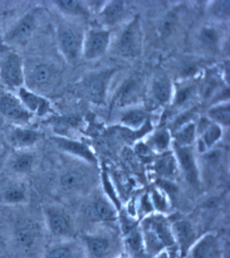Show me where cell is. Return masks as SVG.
Segmentation results:
<instances>
[{
	"instance_id": "6da1fadb",
	"label": "cell",
	"mask_w": 230,
	"mask_h": 258,
	"mask_svg": "<svg viewBox=\"0 0 230 258\" xmlns=\"http://www.w3.org/2000/svg\"><path fill=\"white\" fill-rule=\"evenodd\" d=\"M143 235L146 253L156 255L175 244L171 226L165 218L155 216L144 221Z\"/></svg>"
},
{
	"instance_id": "7a4b0ae2",
	"label": "cell",
	"mask_w": 230,
	"mask_h": 258,
	"mask_svg": "<svg viewBox=\"0 0 230 258\" xmlns=\"http://www.w3.org/2000/svg\"><path fill=\"white\" fill-rule=\"evenodd\" d=\"M47 230L59 240L70 239L72 234V220L70 214L61 206L49 204L43 208Z\"/></svg>"
},
{
	"instance_id": "3957f363",
	"label": "cell",
	"mask_w": 230,
	"mask_h": 258,
	"mask_svg": "<svg viewBox=\"0 0 230 258\" xmlns=\"http://www.w3.org/2000/svg\"><path fill=\"white\" fill-rule=\"evenodd\" d=\"M0 75L4 82L11 87H21L25 81L23 59L19 54L10 52L0 65Z\"/></svg>"
},
{
	"instance_id": "277c9868",
	"label": "cell",
	"mask_w": 230,
	"mask_h": 258,
	"mask_svg": "<svg viewBox=\"0 0 230 258\" xmlns=\"http://www.w3.org/2000/svg\"><path fill=\"white\" fill-rule=\"evenodd\" d=\"M41 258H88L81 242L61 239L47 248Z\"/></svg>"
},
{
	"instance_id": "5b68a950",
	"label": "cell",
	"mask_w": 230,
	"mask_h": 258,
	"mask_svg": "<svg viewBox=\"0 0 230 258\" xmlns=\"http://www.w3.org/2000/svg\"><path fill=\"white\" fill-rule=\"evenodd\" d=\"M38 227L35 222L28 219H20L14 228V239L18 247L29 251L36 245L39 236Z\"/></svg>"
},
{
	"instance_id": "8992f818",
	"label": "cell",
	"mask_w": 230,
	"mask_h": 258,
	"mask_svg": "<svg viewBox=\"0 0 230 258\" xmlns=\"http://www.w3.org/2000/svg\"><path fill=\"white\" fill-rule=\"evenodd\" d=\"M186 255L189 258H222L223 249L218 238L207 234L196 241Z\"/></svg>"
},
{
	"instance_id": "52a82bcc",
	"label": "cell",
	"mask_w": 230,
	"mask_h": 258,
	"mask_svg": "<svg viewBox=\"0 0 230 258\" xmlns=\"http://www.w3.org/2000/svg\"><path fill=\"white\" fill-rule=\"evenodd\" d=\"M0 113L16 122H29L32 114L25 108L19 99L11 95L0 96Z\"/></svg>"
},
{
	"instance_id": "ba28073f",
	"label": "cell",
	"mask_w": 230,
	"mask_h": 258,
	"mask_svg": "<svg viewBox=\"0 0 230 258\" xmlns=\"http://www.w3.org/2000/svg\"><path fill=\"white\" fill-rule=\"evenodd\" d=\"M57 41L61 53L70 61L76 60L79 53V39L74 30L61 25L57 31Z\"/></svg>"
},
{
	"instance_id": "9c48e42d",
	"label": "cell",
	"mask_w": 230,
	"mask_h": 258,
	"mask_svg": "<svg viewBox=\"0 0 230 258\" xmlns=\"http://www.w3.org/2000/svg\"><path fill=\"white\" fill-rule=\"evenodd\" d=\"M51 140L57 148L67 154L79 157L89 163H96L97 159L94 154L90 149L83 143L63 136L53 137Z\"/></svg>"
},
{
	"instance_id": "30bf717a",
	"label": "cell",
	"mask_w": 230,
	"mask_h": 258,
	"mask_svg": "<svg viewBox=\"0 0 230 258\" xmlns=\"http://www.w3.org/2000/svg\"><path fill=\"white\" fill-rule=\"evenodd\" d=\"M43 138V134L33 129L16 126L9 133L11 146L17 150H27L38 144Z\"/></svg>"
},
{
	"instance_id": "8fae6325",
	"label": "cell",
	"mask_w": 230,
	"mask_h": 258,
	"mask_svg": "<svg viewBox=\"0 0 230 258\" xmlns=\"http://www.w3.org/2000/svg\"><path fill=\"white\" fill-rule=\"evenodd\" d=\"M174 241L179 246L181 255H187L195 243L196 233L191 223L187 220H179L171 226Z\"/></svg>"
},
{
	"instance_id": "7c38bea8",
	"label": "cell",
	"mask_w": 230,
	"mask_h": 258,
	"mask_svg": "<svg viewBox=\"0 0 230 258\" xmlns=\"http://www.w3.org/2000/svg\"><path fill=\"white\" fill-rule=\"evenodd\" d=\"M29 194L24 182H13L4 186L0 191V201L5 205L22 206L27 203Z\"/></svg>"
},
{
	"instance_id": "4fadbf2b",
	"label": "cell",
	"mask_w": 230,
	"mask_h": 258,
	"mask_svg": "<svg viewBox=\"0 0 230 258\" xmlns=\"http://www.w3.org/2000/svg\"><path fill=\"white\" fill-rule=\"evenodd\" d=\"M19 97L22 104L31 114L43 116L50 110V103L47 99L25 87H20Z\"/></svg>"
},
{
	"instance_id": "5bb4252c",
	"label": "cell",
	"mask_w": 230,
	"mask_h": 258,
	"mask_svg": "<svg viewBox=\"0 0 230 258\" xmlns=\"http://www.w3.org/2000/svg\"><path fill=\"white\" fill-rule=\"evenodd\" d=\"M82 243L88 258H105L112 250V243L108 238L102 235L83 236Z\"/></svg>"
},
{
	"instance_id": "9a60e30c",
	"label": "cell",
	"mask_w": 230,
	"mask_h": 258,
	"mask_svg": "<svg viewBox=\"0 0 230 258\" xmlns=\"http://www.w3.org/2000/svg\"><path fill=\"white\" fill-rule=\"evenodd\" d=\"M178 163L186 180L195 185L199 182V171L193 153L188 146H178L176 150Z\"/></svg>"
},
{
	"instance_id": "2e32d148",
	"label": "cell",
	"mask_w": 230,
	"mask_h": 258,
	"mask_svg": "<svg viewBox=\"0 0 230 258\" xmlns=\"http://www.w3.org/2000/svg\"><path fill=\"white\" fill-rule=\"evenodd\" d=\"M86 182V174L79 168H68L63 170L57 178V184L61 190L64 192L79 190L85 185Z\"/></svg>"
},
{
	"instance_id": "e0dca14e",
	"label": "cell",
	"mask_w": 230,
	"mask_h": 258,
	"mask_svg": "<svg viewBox=\"0 0 230 258\" xmlns=\"http://www.w3.org/2000/svg\"><path fill=\"white\" fill-rule=\"evenodd\" d=\"M85 215L90 220L108 221L116 217V211L112 205L104 199H95L89 202L83 209Z\"/></svg>"
},
{
	"instance_id": "ac0fdd59",
	"label": "cell",
	"mask_w": 230,
	"mask_h": 258,
	"mask_svg": "<svg viewBox=\"0 0 230 258\" xmlns=\"http://www.w3.org/2000/svg\"><path fill=\"white\" fill-rule=\"evenodd\" d=\"M37 158L35 154L25 150L19 152L12 158L10 168L18 175H27L33 172L36 167Z\"/></svg>"
},
{
	"instance_id": "d6986e66",
	"label": "cell",
	"mask_w": 230,
	"mask_h": 258,
	"mask_svg": "<svg viewBox=\"0 0 230 258\" xmlns=\"http://www.w3.org/2000/svg\"><path fill=\"white\" fill-rule=\"evenodd\" d=\"M110 33L97 31L91 33L85 45V55L87 58L93 59L100 56L106 50Z\"/></svg>"
},
{
	"instance_id": "ffe728a7",
	"label": "cell",
	"mask_w": 230,
	"mask_h": 258,
	"mask_svg": "<svg viewBox=\"0 0 230 258\" xmlns=\"http://www.w3.org/2000/svg\"><path fill=\"white\" fill-rule=\"evenodd\" d=\"M36 26V21L34 16L28 14L24 16L17 25L14 27L8 34L7 39L9 41L22 42L31 36Z\"/></svg>"
},
{
	"instance_id": "44dd1931",
	"label": "cell",
	"mask_w": 230,
	"mask_h": 258,
	"mask_svg": "<svg viewBox=\"0 0 230 258\" xmlns=\"http://www.w3.org/2000/svg\"><path fill=\"white\" fill-rule=\"evenodd\" d=\"M139 36L137 24L134 22L122 33L119 41V48L121 52L126 55L133 53L138 44Z\"/></svg>"
},
{
	"instance_id": "7402d4cb",
	"label": "cell",
	"mask_w": 230,
	"mask_h": 258,
	"mask_svg": "<svg viewBox=\"0 0 230 258\" xmlns=\"http://www.w3.org/2000/svg\"><path fill=\"white\" fill-rule=\"evenodd\" d=\"M125 244L129 253L134 257H140L146 253L143 235L138 230L126 232Z\"/></svg>"
},
{
	"instance_id": "603a6c76",
	"label": "cell",
	"mask_w": 230,
	"mask_h": 258,
	"mask_svg": "<svg viewBox=\"0 0 230 258\" xmlns=\"http://www.w3.org/2000/svg\"><path fill=\"white\" fill-rule=\"evenodd\" d=\"M53 77V71L46 63H39L31 71L30 80L35 85H46L50 82Z\"/></svg>"
},
{
	"instance_id": "cb8c5ba5",
	"label": "cell",
	"mask_w": 230,
	"mask_h": 258,
	"mask_svg": "<svg viewBox=\"0 0 230 258\" xmlns=\"http://www.w3.org/2000/svg\"><path fill=\"white\" fill-rule=\"evenodd\" d=\"M175 160L172 157H166L158 160L155 165V169L161 175L170 177L175 174L176 164Z\"/></svg>"
},
{
	"instance_id": "d4e9b609",
	"label": "cell",
	"mask_w": 230,
	"mask_h": 258,
	"mask_svg": "<svg viewBox=\"0 0 230 258\" xmlns=\"http://www.w3.org/2000/svg\"><path fill=\"white\" fill-rule=\"evenodd\" d=\"M195 136V125L189 124L180 128L176 134V142L179 146H188L193 142Z\"/></svg>"
},
{
	"instance_id": "484cf974",
	"label": "cell",
	"mask_w": 230,
	"mask_h": 258,
	"mask_svg": "<svg viewBox=\"0 0 230 258\" xmlns=\"http://www.w3.org/2000/svg\"><path fill=\"white\" fill-rule=\"evenodd\" d=\"M104 79L100 75L92 77L87 84V91L91 96L93 97L102 95L104 91Z\"/></svg>"
},
{
	"instance_id": "4316f807",
	"label": "cell",
	"mask_w": 230,
	"mask_h": 258,
	"mask_svg": "<svg viewBox=\"0 0 230 258\" xmlns=\"http://www.w3.org/2000/svg\"><path fill=\"white\" fill-rule=\"evenodd\" d=\"M221 130L219 126L211 125L205 132L203 136V144L207 148L213 146L221 138Z\"/></svg>"
},
{
	"instance_id": "83f0119b",
	"label": "cell",
	"mask_w": 230,
	"mask_h": 258,
	"mask_svg": "<svg viewBox=\"0 0 230 258\" xmlns=\"http://www.w3.org/2000/svg\"><path fill=\"white\" fill-rule=\"evenodd\" d=\"M154 94L158 100L166 102L169 99L170 95V85L167 81L160 80L156 81L154 85Z\"/></svg>"
},
{
	"instance_id": "f1b7e54d",
	"label": "cell",
	"mask_w": 230,
	"mask_h": 258,
	"mask_svg": "<svg viewBox=\"0 0 230 258\" xmlns=\"http://www.w3.org/2000/svg\"><path fill=\"white\" fill-rule=\"evenodd\" d=\"M145 118V115L141 111H131L125 115L122 119V122L129 126L138 127L144 122Z\"/></svg>"
},
{
	"instance_id": "f546056e",
	"label": "cell",
	"mask_w": 230,
	"mask_h": 258,
	"mask_svg": "<svg viewBox=\"0 0 230 258\" xmlns=\"http://www.w3.org/2000/svg\"><path fill=\"white\" fill-rule=\"evenodd\" d=\"M136 83L134 81H130L123 87L119 94V103L120 105L126 104L133 98L136 92Z\"/></svg>"
},
{
	"instance_id": "4dcf8cb0",
	"label": "cell",
	"mask_w": 230,
	"mask_h": 258,
	"mask_svg": "<svg viewBox=\"0 0 230 258\" xmlns=\"http://www.w3.org/2000/svg\"><path fill=\"white\" fill-rule=\"evenodd\" d=\"M210 116L216 122L223 125H229L230 121V110L229 106L219 107L213 109L209 112Z\"/></svg>"
},
{
	"instance_id": "1f68e13d",
	"label": "cell",
	"mask_w": 230,
	"mask_h": 258,
	"mask_svg": "<svg viewBox=\"0 0 230 258\" xmlns=\"http://www.w3.org/2000/svg\"><path fill=\"white\" fill-rule=\"evenodd\" d=\"M124 11V3L121 1L114 2L108 5L104 11V16L108 21H114L120 17Z\"/></svg>"
},
{
	"instance_id": "d6a6232c",
	"label": "cell",
	"mask_w": 230,
	"mask_h": 258,
	"mask_svg": "<svg viewBox=\"0 0 230 258\" xmlns=\"http://www.w3.org/2000/svg\"><path fill=\"white\" fill-rule=\"evenodd\" d=\"M170 136L166 130L160 131L155 135L152 138V144L158 150H165L169 146Z\"/></svg>"
},
{
	"instance_id": "836d02e7",
	"label": "cell",
	"mask_w": 230,
	"mask_h": 258,
	"mask_svg": "<svg viewBox=\"0 0 230 258\" xmlns=\"http://www.w3.org/2000/svg\"><path fill=\"white\" fill-rule=\"evenodd\" d=\"M177 17L174 13H170L166 16L165 19L163 21L161 25V31L164 35H170L175 27Z\"/></svg>"
},
{
	"instance_id": "e575fe53",
	"label": "cell",
	"mask_w": 230,
	"mask_h": 258,
	"mask_svg": "<svg viewBox=\"0 0 230 258\" xmlns=\"http://www.w3.org/2000/svg\"><path fill=\"white\" fill-rule=\"evenodd\" d=\"M201 41L207 46H213L217 42V34L211 28H205L201 33Z\"/></svg>"
},
{
	"instance_id": "d590c367",
	"label": "cell",
	"mask_w": 230,
	"mask_h": 258,
	"mask_svg": "<svg viewBox=\"0 0 230 258\" xmlns=\"http://www.w3.org/2000/svg\"><path fill=\"white\" fill-rule=\"evenodd\" d=\"M54 3L61 11L65 13H74L79 11V4L74 0H59Z\"/></svg>"
},
{
	"instance_id": "8d00e7d4",
	"label": "cell",
	"mask_w": 230,
	"mask_h": 258,
	"mask_svg": "<svg viewBox=\"0 0 230 258\" xmlns=\"http://www.w3.org/2000/svg\"><path fill=\"white\" fill-rule=\"evenodd\" d=\"M230 2L229 0L218 1L214 6V14L217 17L224 18L229 15Z\"/></svg>"
},
{
	"instance_id": "74e56055",
	"label": "cell",
	"mask_w": 230,
	"mask_h": 258,
	"mask_svg": "<svg viewBox=\"0 0 230 258\" xmlns=\"http://www.w3.org/2000/svg\"><path fill=\"white\" fill-rule=\"evenodd\" d=\"M192 93V87H185L180 89L176 95V104L182 106L187 102L190 97H191Z\"/></svg>"
},
{
	"instance_id": "f35d334b",
	"label": "cell",
	"mask_w": 230,
	"mask_h": 258,
	"mask_svg": "<svg viewBox=\"0 0 230 258\" xmlns=\"http://www.w3.org/2000/svg\"><path fill=\"white\" fill-rule=\"evenodd\" d=\"M135 152L138 156L143 158H149L151 156V151L146 145L138 144L135 148Z\"/></svg>"
},
{
	"instance_id": "ab89813d",
	"label": "cell",
	"mask_w": 230,
	"mask_h": 258,
	"mask_svg": "<svg viewBox=\"0 0 230 258\" xmlns=\"http://www.w3.org/2000/svg\"><path fill=\"white\" fill-rule=\"evenodd\" d=\"M152 258H178L175 252L170 249H166L152 256Z\"/></svg>"
},
{
	"instance_id": "60d3db41",
	"label": "cell",
	"mask_w": 230,
	"mask_h": 258,
	"mask_svg": "<svg viewBox=\"0 0 230 258\" xmlns=\"http://www.w3.org/2000/svg\"><path fill=\"white\" fill-rule=\"evenodd\" d=\"M196 68L195 65L188 64L184 67L183 73L186 76H191L196 73Z\"/></svg>"
},
{
	"instance_id": "b9f144b4",
	"label": "cell",
	"mask_w": 230,
	"mask_h": 258,
	"mask_svg": "<svg viewBox=\"0 0 230 258\" xmlns=\"http://www.w3.org/2000/svg\"><path fill=\"white\" fill-rule=\"evenodd\" d=\"M3 240L1 239V238H0V251H2V250L3 249Z\"/></svg>"
},
{
	"instance_id": "7bdbcfd3",
	"label": "cell",
	"mask_w": 230,
	"mask_h": 258,
	"mask_svg": "<svg viewBox=\"0 0 230 258\" xmlns=\"http://www.w3.org/2000/svg\"><path fill=\"white\" fill-rule=\"evenodd\" d=\"M118 258H128V257H126V256H121V257H118Z\"/></svg>"
}]
</instances>
